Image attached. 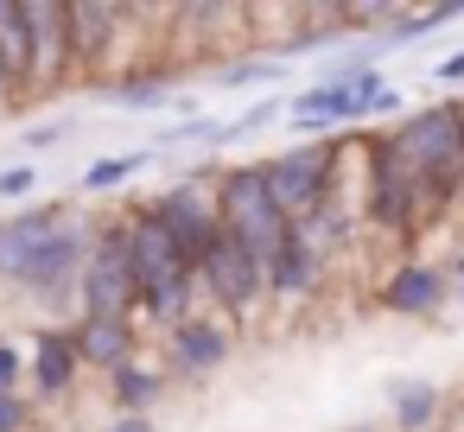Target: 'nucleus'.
Returning <instances> with one entry per match:
<instances>
[{
    "mask_svg": "<svg viewBox=\"0 0 464 432\" xmlns=\"http://www.w3.org/2000/svg\"><path fill=\"white\" fill-rule=\"evenodd\" d=\"M90 248H96V229L77 223V216H64V223L33 248V261H26V274H20L14 286H20V293H39V299H64L71 286H83Z\"/></svg>",
    "mask_w": 464,
    "mask_h": 432,
    "instance_id": "nucleus-7",
    "label": "nucleus"
},
{
    "mask_svg": "<svg viewBox=\"0 0 464 432\" xmlns=\"http://www.w3.org/2000/svg\"><path fill=\"white\" fill-rule=\"evenodd\" d=\"M77 369H83L77 337L71 331H39V343H33V388L39 394H64L77 381Z\"/></svg>",
    "mask_w": 464,
    "mask_h": 432,
    "instance_id": "nucleus-16",
    "label": "nucleus"
},
{
    "mask_svg": "<svg viewBox=\"0 0 464 432\" xmlns=\"http://www.w3.org/2000/svg\"><path fill=\"white\" fill-rule=\"evenodd\" d=\"M0 71H7L14 96L33 90V26H26V0H0Z\"/></svg>",
    "mask_w": 464,
    "mask_h": 432,
    "instance_id": "nucleus-15",
    "label": "nucleus"
},
{
    "mask_svg": "<svg viewBox=\"0 0 464 432\" xmlns=\"http://www.w3.org/2000/svg\"><path fill=\"white\" fill-rule=\"evenodd\" d=\"M274 77H280V58H261V64H255V58H242V64H223V71H217V83H223V90H242V83H274Z\"/></svg>",
    "mask_w": 464,
    "mask_h": 432,
    "instance_id": "nucleus-23",
    "label": "nucleus"
},
{
    "mask_svg": "<svg viewBox=\"0 0 464 432\" xmlns=\"http://www.w3.org/2000/svg\"><path fill=\"white\" fill-rule=\"evenodd\" d=\"M166 362H172V375H185V381H198V375H217L223 362H229V331L217 324V318H185V324H172V337H166Z\"/></svg>",
    "mask_w": 464,
    "mask_h": 432,
    "instance_id": "nucleus-11",
    "label": "nucleus"
},
{
    "mask_svg": "<svg viewBox=\"0 0 464 432\" xmlns=\"http://www.w3.org/2000/svg\"><path fill=\"white\" fill-rule=\"evenodd\" d=\"M20 369H26L20 350H14V343H0V394H14V388H20Z\"/></svg>",
    "mask_w": 464,
    "mask_h": 432,
    "instance_id": "nucleus-26",
    "label": "nucleus"
},
{
    "mask_svg": "<svg viewBox=\"0 0 464 432\" xmlns=\"http://www.w3.org/2000/svg\"><path fill=\"white\" fill-rule=\"evenodd\" d=\"M382 305L401 312V318H432L445 305V274L426 267V261H407V267H394L382 280Z\"/></svg>",
    "mask_w": 464,
    "mask_h": 432,
    "instance_id": "nucleus-13",
    "label": "nucleus"
},
{
    "mask_svg": "<svg viewBox=\"0 0 464 432\" xmlns=\"http://www.w3.org/2000/svg\"><path fill=\"white\" fill-rule=\"evenodd\" d=\"M128 216H134V280H140V312L160 318V324H185V318H191L198 261H191L147 210H128Z\"/></svg>",
    "mask_w": 464,
    "mask_h": 432,
    "instance_id": "nucleus-3",
    "label": "nucleus"
},
{
    "mask_svg": "<svg viewBox=\"0 0 464 432\" xmlns=\"http://www.w3.org/2000/svg\"><path fill=\"white\" fill-rule=\"evenodd\" d=\"M343 147H350V140L331 134V140H299V147H286V153H274V159H255L261 178H267V197H274L293 223H312V216L331 204V191H337Z\"/></svg>",
    "mask_w": 464,
    "mask_h": 432,
    "instance_id": "nucleus-4",
    "label": "nucleus"
},
{
    "mask_svg": "<svg viewBox=\"0 0 464 432\" xmlns=\"http://www.w3.org/2000/svg\"><path fill=\"white\" fill-rule=\"evenodd\" d=\"M147 216L191 254V261H204V248L223 235V210H217V185H198V178H179L172 191H160L153 204H147Z\"/></svg>",
    "mask_w": 464,
    "mask_h": 432,
    "instance_id": "nucleus-9",
    "label": "nucleus"
},
{
    "mask_svg": "<svg viewBox=\"0 0 464 432\" xmlns=\"http://www.w3.org/2000/svg\"><path fill=\"white\" fill-rule=\"evenodd\" d=\"M439 419V388L432 381H394V426L401 432H420Z\"/></svg>",
    "mask_w": 464,
    "mask_h": 432,
    "instance_id": "nucleus-20",
    "label": "nucleus"
},
{
    "mask_svg": "<svg viewBox=\"0 0 464 432\" xmlns=\"http://www.w3.org/2000/svg\"><path fill=\"white\" fill-rule=\"evenodd\" d=\"M64 216H71L64 204H39V210H20V216L0 223V280H20L26 261H33V248H39Z\"/></svg>",
    "mask_w": 464,
    "mask_h": 432,
    "instance_id": "nucleus-12",
    "label": "nucleus"
},
{
    "mask_svg": "<svg viewBox=\"0 0 464 432\" xmlns=\"http://www.w3.org/2000/svg\"><path fill=\"white\" fill-rule=\"evenodd\" d=\"M274 115H286V102H280V96H261L255 109H242L236 121H223V140H242V134H255V128H267Z\"/></svg>",
    "mask_w": 464,
    "mask_h": 432,
    "instance_id": "nucleus-24",
    "label": "nucleus"
},
{
    "mask_svg": "<svg viewBox=\"0 0 464 432\" xmlns=\"http://www.w3.org/2000/svg\"><path fill=\"white\" fill-rule=\"evenodd\" d=\"M198 286H204L229 318H242V312H255L261 299H274V293H267V267H261L229 229L204 248V261H198Z\"/></svg>",
    "mask_w": 464,
    "mask_h": 432,
    "instance_id": "nucleus-8",
    "label": "nucleus"
},
{
    "mask_svg": "<svg viewBox=\"0 0 464 432\" xmlns=\"http://www.w3.org/2000/svg\"><path fill=\"white\" fill-rule=\"evenodd\" d=\"M153 166V153L140 147V153H115V159H96L90 172H83V197H102V191H115V185H128L134 172H147Z\"/></svg>",
    "mask_w": 464,
    "mask_h": 432,
    "instance_id": "nucleus-21",
    "label": "nucleus"
},
{
    "mask_svg": "<svg viewBox=\"0 0 464 432\" xmlns=\"http://www.w3.org/2000/svg\"><path fill=\"white\" fill-rule=\"evenodd\" d=\"M394 147L420 185L426 223H439L464 197V102H426L394 128Z\"/></svg>",
    "mask_w": 464,
    "mask_h": 432,
    "instance_id": "nucleus-1",
    "label": "nucleus"
},
{
    "mask_svg": "<svg viewBox=\"0 0 464 432\" xmlns=\"http://www.w3.org/2000/svg\"><path fill=\"white\" fill-rule=\"evenodd\" d=\"M26 26H33V90H58L64 77H77L64 0H26Z\"/></svg>",
    "mask_w": 464,
    "mask_h": 432,
    "instance_id": "nucleus-10",
    "label": "nucleus"
},
{
    "mask_svg": "<svg viewBox=\"0 0 464 432\" xmlns=\"http://www.w3.org/2000/svg\"><path fill=\"white\" fill-rule=\"evenodd\" d=\"M109 432H153V419H147V413H115Z\"/></svg>",
    "mask_w": 464,
    "mask_h": 432,
    "instance_id": "nucleus-28",
    "label": "nucleus"
},
{
    "mask_svg": "<svg viewBox=\"0 0 464 432\" xmlns=\"http://www.w3.org/2000/svg\"><path fill=\"white\" fill-rule=\"evenodd\" d=\"M77 305H83V318H115V324H134V318H140L134 216H109V223L96 229V248H90V267H83Z\"/></svg>",
    "mask_w": 464,
    "mask_h": 432,
    "instance_id": "nucleus-5",
    "label": "nucleus"
},
{
    "mask_svg": "<svg viewBox=\"0 0 464 432\" xmlns=\"http://www.w3.org/2000/svg\"><path fill=\"white\" fill-rule=\"evenodd\" d=\"M109 102L115 109H166L172 96H166V77H121Z\"/></svg>",
    "mask_w": 464,
    "mask_h": 432,
    "instance_id": "nucleus-22",
    "label": "nucleus"
},
{
    "mask_svg": "<svg viewBox=\"0 0 464 432\" xmlns=\"http://www.w3.org/2000/svg\"><path fill=\"white\" fill-rule=\"evenodd\" d=\"M20 96H14V83H7V71H0V109H14Z\"/></svg>",
    "mask_w": 464,
    "mask_h": 432,
    "instance_id": "nucleus-29",
    "label": "nucleus"
},
{
    "mask_svg": "<svg viewBox=\"0 0 464 432\" xmlns=\"http://www.w3.org/2000/svg\"><path fill=\"white\" fill-rule=\"evenodd\" d=\"M39 185V166H7V172H0V197H26Z\"/></svg>",
    "mask_w": 464,
    "mask_h": 432,
    "instance_id": "nucleus-25",
    "label": "nucleus"
},
{
    "mask_svg": "<svg viewBox=\"0 0 464 432\" xmlns=\"http://www.w3.org/2000/svg\"><path fill=\"white\" fill-rule=\"evenodd\" d=\"M451 280H458V293H464V254H458V261H451Z\"/></svg>",
    "mask_w": 464,
    "mask_h": 432,
    "instance_id": "nucleus-30",
    "label": "nucleus"
},
{
    "mask_svg": "<svg viewBox=\"0 0 464 432\" xmlns=\"http://www.w3.org/2000/svg\"><path fill=\"white\" fill-rule=\"evenodd\" d=\"M362 210H369V223L394 229L401 242H413L420 229H432L426 204H420V185H413L394 134H369L362 140Z\"/></svg>",
    "mask_w": 464,
    "mask_h": 432,
    "instance_id": "nucleus-6",
    "label": "nucleus"
},
{
    "mask_svg": "<svg viewBox=\"0 0 464 432\" xmlns=\"http://www.w3.org/2000/svg\"><path fill=\"white\" fill-rule=\"evenodd\" d=\"M71 337H77V356L90 362V369H128L134 362V324H115V318H77L71 324Z\"/></svg>",
    "mask_w": 464,
    "mask_h": 432,
    "instance_id": "nucleus-14",
    "label": "nucleus"
},
{
    "mask_svg": "<svg viewBox=\"0 0 464 432\" xmlns=\"http://www.w3.org/2000/svg\"><path fill=\"white\" fill-rule=\"evenodd\" d=\"M160 388H166V375H160V369H147V362H128V369H115V375H109L115 413H147V407L160 400Z\"/></svg>",
    "mask_w": 464,
    "mask_h": 432,
    "instance_id": "nucleus-19",
    "label": "nucleus"
},
{
    "mask_svg": "<svg viewBox=\"0 0 464 432\" xmlns=\"http://www.w3.org/2000/svg\"><path fill=\"white\" fill-rule=\"evenodd\" d=\"M115 26H121V7H71V58H77V77L109 58V33Z\"/></svg>",
    "mask_w": 464,
    "mask_h": 432,
    "instance_id": "nucleus-17",
    "label": "nucleus"
},
{
    "mask_svg": "<svg viewBox=\"0 0 464 432\" xmlns=\"http://www.w3.org/2000/svg\"><path fill=\"white\" fill-rule=\"evenodd\" d=\"M318 286V248L305 242V235H293V248L267 267V293L274 299H299V293H312Z\"/></svg>",
    "mask_w": 464,
    "mask_h": 432,
    "instance_id": "nucleus-18",
    "label": "nucleus"
},
{
    "mask_svg": "<svg viewBox=\"0 0 464 432\" xmlns=\"http://www.w3.org/2000/svg\"><path fill=\"white\" fill-rule=\"evenodd\" d=\"M217 210H223V229H229L261 267H274V261L293 248V235H299V223L267 197L261 166H229V172L217 178Z\"/></svg>",
    "mask_w": 464,
    "mask_h": 432,
    "instance_id": "nucleus-2",
    "label": "nucleus"
},
{
    "mask_svg": "<svg viewBox=\"0 0 464 432\" xmlns=\"http://www.w3.org/2000/svg\"><path fill=\"white\" fill-rule=\"evenodd\" d=\"M432 77H439V83H464V52H451V58H445Z\"/></svg>",
    "mask_w": 464,
    "mask_h": 432,
    "instance_id": "nucleus-27",
    "label": "nucleus"
}]
</instances>
